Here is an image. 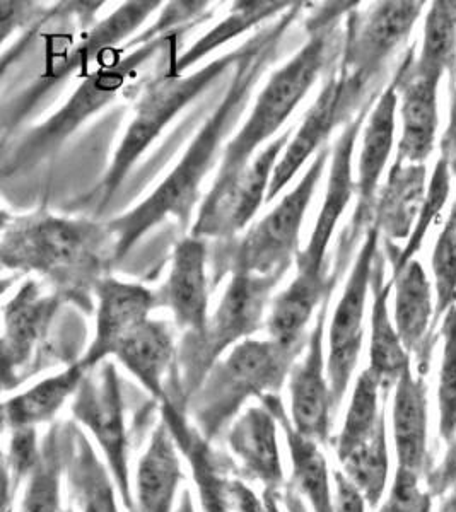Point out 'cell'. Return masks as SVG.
<instances>
[{"mask_svg": "<svg viewBox=\"0 0 456 512\" xmlns=\"http://www.w3.org/2000/svg\"><path fill=\"white\" fill-rule=\"evenodd\" d=\"M304 7V2H293L281 18L248 38L250 48L234 67L223 99L188 144L170 175L141 204L106 222L115 243V263L122 262L147 233L168 217H175L183 229L190 226L193 209L202 200V183L216 168L219 159L223 161L224 149L228 146L226 139L240 122L258 81L277 59L282 40L303 14Z\"/></svg>", "mask_w": 456, "mask_h": 512, "instance_id": "1", "label": "cell"}, {"mask_svg": "<svg viewBox=\"0 0 456 512\" xmlns=\"http://www.w3.org/2000/svg\"><path fill=\"white\" fill-rule=\"evenodd\" d=\"M357 4L330 2L318 7L308 19V40L286 64L270 74L258 94L243 127L228 140L211 190L202 198L195 221L211 219L223 207L253 158L284 132L282 127L293 117L323 72L340 59L345 30L340 23Z\"/></svg>", "mask_w": 456, "mask_h": 512, "instance_id": "2", "label": "cell"}, {"mask_svg": "<svg viewBox=\"0 0 456 512\" xmlns=\"http://www.w3.org/2000/svg\"><path fill=\"white\" fill-rule=\"evenodd\" d=\"M0 260L11 272L40 275L65 303L91 313L94 291L115 263V243L106 222L45 209L28 216L4 214Z\"/></svg>", "mask_w": 456, "mask_h": 512, "instance_id": "3", "label": "cell"}, {"mask_svg": "<svg viewBox=\"0 0 456 512\" xmlns=\"http://www.w3.org/2000/svg\"><path fill=\"white\" fill-rule=\"evenodd\" d=\"M376 99H371L356 118L345 125L332 147L327 190L310 239L296 258V277L270 304L267 323L275 337H303L313 316L328 297H332L337 286V275L328 272V246L347 205L356 195L354 151Z\"/></svg>", "mask_w": 456, "mask_h": 512, "instance_id": "4", "label": "cell"}, {"mask_svg": "<svg viewBox=\"0 0 456 512\" xmlns=\"http://www.w3.org/2000/svg\"><path fill=\"white\" fill-rule=\"evenodd\" d=\"M308 345L248 338L216 362L187 410L197 431L212 441L252 398L279 395L294 364Z\"/></svg>", "mask_w": 456, "mask_h": 512, "instance_id": "5", "label": "cell"}, {"mask_svg": "<svg viewBox=\"0 0 456 512\" xmlns=\"http://www.w3.org/2000/svg\"><path fill=\"white\" fill-rule=\"evenodd\" d=\"M330 159L332 147H323L298 185L269 214L253 222L240 238L217 243L212 255V289L234 274L286 275L291 265H296L304 217Z\"/></svg>", "mask_w": 456, "mask_h": 512, "instance_id": "6", "label": "cell"}, {"mask_svg": "<svg viewBox=\"0 0 456 512\" xmlns=\"http://www.w3.org/2000/svg\"><path fill=\"white\" fill-rule=\"evenodd\" d=\"M188 30L190 28L175 31L130 52L117 50L112 64L101 65L100 69L84 77V81L52 117L31 128L19 140L18 146L4 159V175H18L19 171L33 168L43 159L52 156L53 152L59 151L65 140L76 134L84 123L105 110L106 106L112 105L118 94L129 88L130 82L139 76V72L151 60L156 59L164 50H173L178 43V36Z\"/></svg>", "mask_w": 456, "mask_h": 512, "instance_id": "7", "label": "cell"}, {"mask_svg": "<svg viewBox=\"0 0 456 512\" xmlns=\"http://www.w3.org/2000/svg\"><path fill=\"white\" fill-rule=\"evenodd\" d=\"M284 275L234 274L229 277L223 297L212 311L200 333H183L176 355V390L180 407L187 410L188 402L205 376L228 350L253 338L267 321V309L272 304V292Z\"/></svg>", "mask_w": 456, "mask_h": 512, "instance_id": "8", "label": "cell"}, {"mask_svg": "<svg viewBox=\"0 0 456 512\" xmlns=\"http://www.w3.org/2000/svg\"><path fill=\"white\" fill-rule=\"evenodd\" d=\"M250 48V40L241 47L224 53L200 69L183 76L156 77L142 89L135 101L134 115L125 130L117 151L113 154L112 164L106 169L105 178L100 185L98 212L105 210L123 183L130 175L137 161L146 154L147 149L161 137L166 127L182 113L195 99L211 88L212 84L226 76L229 70L240 64Z\"/></svg>", "mask_w": 456, "mask_h": 512, "instance_id": "9", "label": "cell"}, {"mask_svg": "<svg viewBox=\"0 0 456 512\" xmlns=\"http://www.w3.org/2000/svg\"><path fill=\"white\" fill-rule=\"evenodd\" d=\"M383 89V84H369L361 77L354 76L340 64V59L337 60L323 82L315 103L304 113L303 122L294 130L286 151L282 152L265 204L274 202L287 185H291L304 164L328 146L330 135L342 125H349L371 99L383 93Z\"/></svg>", "mask_w": 456, "mask_h": 512, "instance_id": "10", "label": "cell"}, {"mask_svg": "<svg viewBox=\"0 0 456 512\" xmlns=\"http://www.w3.org/2000/svg\"><path fill=\"white\" fill-rule=\"evenodd\" d=\"M381 231L371 222L357 251L356 262L345 284L342 297L335 306L328 328L327 376L334 412H339L349 390L364 342V315L369 291L373 289L376 262L380 256Z\"/></svg>", "mask_w": 456, "mask_h": 512, "instance_id": "11", "label": "cell"}, {"mask_svg": "<svg viewBox=\"0 0 456 512\" xmlns=\"http://www.w3.org/2000/svg\"><path fill=\"white\" fill-rule=\"evenodd\" d=\"M426 2H378L366 12L352 9L345 19L340 64L369 84H383L393 55L404 47Z\"/></svg>", "mask_w": 456, "mask_h": 512, "instance_id": "12", "label": "cell"}, {"mask_svg": "<svg viewBox=\"0 0 456 512\" xmlns=\"http://www.w3.org/2000/svg\"><path fill=\"white\" fill-rule=\"evenodd\" d=\"M397 111L398 79L393 76L390 84L376 99L375 106L364 123L357 161L356 209L352 214L351 224L340 239L339 260L342 265L351 258L357 239L361 234H366L373 222L378 188L395 144Z\"/></svg>", "mask_w": 456, "mask_h": 512, "instance_id": "13", "label": "cell"}, {"mask_svg": "<svg viewBox=\"0 0 456 512\" xmlns=\"http://www.w3.org/2000/svg\"><path fill=\"white\" fill-rule=\"evenodd\" d=\"M72 414L79 424L93 434L110 465L113 482L122 494L125 506L134 511L122 393L117 369L112 362L101 364L98 381H94L89 373L86 374L81 388L77 390L76 400L72 403Z\"/></svg>", "mask_w": 456, "mask_h": 512, "instance_id": "14", "label": "cell"}, {"mask_svg": "<svg viewBox=\"0 0 456 512\" xmlns=\"http://www.w3.org/2000/svg\"><path fill=\"white\" fill-rule=\"evenodd\" d=\"M330 299L332 297L318 309L303 357H299L289 374L291 424L301 436L318 444L328 443L335 417L325 361V328Z\"/></svg>", "mask_w": 456, "mask_h": 512, "instance_id": "15", "label": "cell"}, {"mask_svg": "<svg viewBox=\"0 0 456 512\" xmlns=\"http://www.w3.org/2000/svg\"><path fill=\"white\" fill-rule=\"evenodd\" d=\"M161 6V2H125L108 18L93 24L89 30L82 33L84 36L74 50L53 69H48L45 76L41 77V81L24 94L12 113L14 120H21L24 113L36 105L38 99L43 98L55 86L62 84L77 70L84 69V65L91 64L93 60L103 59L108 53L118 50V45L127 40L134 31L139 30L147 18Z\"/></svg>", "mask_w": 456, "mask_h": 512, "instance_id": "16", "label": "cell"}, {"mask_svg": "<svg viewBox=\"0 0 456 512\" xmlns=\"http://www.w3.org/2000/svg\"><path fill=\"white\" fill-rule=\"evenodd\" d=\"M96 332L86 354L79 362L86 371L113 357L118 344L137 326L151 318L159 306L158 291H151L142 284L118 280L106 275L96 291Z\"/></svg>", "mask_w": 456, "mask_h": 512, "instance_id": "17", "label": "cell"}, {"mask_svg": "<svg viewBox=\"0 0 456 512\" xmlns=\"http://www.w3.org/2000/svg\"><path fill=\"white\" fill-rule=\"evenodd\" d=\"M294 130L296 128H286L279 137H275L270 144L258 152L238 183L234 185L233 192L224 202L223 207L207 221L192 222L190 227L192 236L204 241L214 239L217 243H221V241L238 238L240 233L250 226L253 217L257 216L258 209L267 202V193L272 183L275 166L279 163L282 152L286 151Z\"/></svg>", "mask_w": 456, "mask_h": 512, "instance_id": "18", "label": "cell"}, {"mask_svg": "<svg viewBox=\"0 0 456 512\" xmlns=\"http://www.w3.org/2000/svg\"><path fill=\"white\" fill-rule=\"evenodd\" d=\"M64 303L59 292L45 291L36 279L23 282L18 292L6 301L2 309V361L6 383L30 364Z\"/></svg>", "mask_w": 456, "mask_h": 512, "instance_id": "19", "label": "cell"}, {"mask_svg": "<svg viewBox=\"0 0 456 512\" xmlns=\"http://www.w3.org/2000/svg\"><path fill=\"white\" fill-rule=\"evenodd\" d=\"M414 52L409 50L395 76L398 79V110L402 135L395 163L424 164L433 154L439 128L438 93L441 77L412 70Z\"/></svg>", "mask_w": 456, "mask_h": 512, "instance_id": "20", "label": "cell"}, {"mask_svg": "<svg viewBox=\"0 0 456 512\" xmlns=\"http://www.w3.org/2000/svg\"><path fill=\"white\" fill-rule=\"evenodd\" d=\"M207 262V241L188 234L175 246L170 274L158 291L159 306L170 309L183 333L202 332L211 316Z\"/></svg>", "mask_w": 456, "mask_h": 512, "instance_id": "21", "label": "cell"}, {"mask_svg": "<svg viewBox=\"0 0 456 512\" xmlns=\"http://www.w3.org/2000/svg\"><path fill=\"white\" fill-rule=\"evenodd\" d=\"M392 280L395 289L393 323L407 352L416 355L417 374L426 376L434 345L438 342L433 333L436 308L433 284L417 260H412L400 274L393 275Z\"/></svg>", "mask_w": 456, "mask_h": 512, "instance_id": "22", "label": "cell"}, {"mask_svg": "<svg viewBox=\"0 0 456 512\" xmlns=\"http://www.w3.org/2000/svg\"><path fill=\"white\" fill-rule=\"evenodd\" d=\"M277 419L267 405L250 407L229 427L228 444L240 461L243 475L260 482L265 494H275L284 485V466L277 441Z\"/></svg>", "mask_w": 456, "mask_h": 512, "instance_id": "23", "label": "cell"}, {"mask_svg": "<svg viewBox=\"0 0 456 512\" xmlns=\"http://www.w3.org/2000/svg\"><path fill=\"white\" fill-rule=\"evenodd\" d=\"M426 376L412 373L409 367L395 384L393 396V441L398 468L426 478L434 468V458L427 444Z\"/></svg>", "mask_w": 456, "mask_h": 512, "instance_id": "24", "label": "cell"}, {"mask_svg": "<svg viewBox=\"0 0 456 512\" xmlns=\"http://www.w3.org/2000/svg\"><path fill=\"white\" fill-rule=\"evenodd\" d=\"M176 355L178 344L170 323L149 318L123 338L113 357L163 403L170 395L166 379L175 374Z\"/></svg>", "mask_w": 456, "mask_h": 512, "instance_id": "25", "label": "cell"}, {"mask_svg": "<svg viewBox=\"0 0 456 512\" xmlns=\"http://www.w3.org/2000/svg\"><path fill=\"white\" fill-rule=\"evenodd\" d=\"M178 444L168 424L161 420L151 443L137 466L135 502L137 512H173L183 473Z\"/></svg>", "mask_w": 456, "mask_h": 512, "instance_id": "26", "label": "cell"}, {"mask_svg": "<svg viewBox=\"0 0 456 512\" xmlns=\"http://www.w3.org/2000/svg\"><path fill=\"white\" fill-rule=\"evenodd\" d=\"M426 164L393 163L376 198L373 222L386 243L409 239L427 193Z\"/></svg>", "mask_w": 456, "mask_h": 512, "instance_id": "27", "label": "cell"}, {"mask_svg": "<svg viewBox=\"0 0 456 512\" xmlns=\"http://www.w3.org/2000/svg\"><path fill=\"white\" fill-rule=\"evenodd\" d=\"M373 308H371V342H369V369L380 379L383 393L388 395L393 386L409 369L412 355L407 352L397 326L390 318L388 299L393 291V280L385 282V255L378 256L373 277Z\"/></svg>", "mask_w": 456, "mask_h": 512, "instance_id": "28", "label": "cell"}, {"mask_svg": "<svg viewBox=\"0 0 456 512\" xmlns=\"http://www.w3.org/2000/svg\"><path fill=\"white\" fill-rule=\"evenodd\" d=\"M163 420L175 436L176 444L192 466L204 512H233L228 497V478H224L211 446L195 425L188 424L182 408L171 400L163 402Z\"/></svg>", "mask_w": 456, "mask_h": 512, "instance_id": "29", "label": "cell"}, {"mask_svg": "<svg viewBox=\"0 0 456 512\" xmlns=\"http://www.w3.org/2000/svg\"><path fill=\"white\" fill-rule=\"evenodd\" d=\"M260 402L267 405L275 415L287 437V446L291 453L293 465V483L296 494L304 497L313 512H335L334 497L330 489L328 465L323 456L320 444L301 436L294 429L291 420L287 419L286 408L282 405L281 396H265Z\"/></svg>", "mask_w": 456, "mask_h": 512, "instance_id": "30", "label": "cell"}, {"mask_svg": "<svg viewBox=\"0 0 456 512\" xmlns=\"http://www.w3.org/2000/svg\"><path fill=\"white\" fill-rule=\"evenodd\" d=\"M293 2H234L229 9L228 16L207 31L200 40L195 41L192 47L185 50L182 55H176L170 64L166 65L164 72L168 76H183L193 65L199 64L202 60L216 52L217 48L228 45L229 41L236 40L238 36L250 33L258 28L260 24L272 23L281 18L284 12L289 11Z\"/></svg>", "mask_w": 456, "mask_h": 512, "instance_id": "31", "label": "cell"}, {"mask_svg": "<svg viewBox=\"0 0 456 512\" xmlns=\"http://www.w3.org/2000/svg\"><path fill=\"white\" fill-rule=\"evenodd\" d=\"M65 472L71 494L82 512H118L115 485L84 434L65 429Z\"/></svg>", "mask_w": 456, "mask_h": 512, "instance_id": "32", "label": "cell"}, {"mask_svg": "<svg viewBox=\"0 0 456 512\" xmlns=\"http://www.w3.org/2000/svg\"><path fill=\"white\" fill-rule=\"evenodd\" d=\"M89 371L77 361L55 376L41 379L30 390L7 398L4 403V422L11 431L45 424L59 414L65 402L76 395Z\"/></svg>", "mask_w": 456, "mask_h": 512, "instance_id": "33", "label": "cell"}, {"mask_svg": "<svg viewBox=\"0 0 456 512\" xmlns=\"http://www.w3.org/2000/svg\"><path fill=\"white\" fill-rule=\"evenodd\" d=\"M412 70L424 76L450 77L456 89V0H436L427 12L421 53Z\"/></svg>", "mask_w": 456, "mask_h": 512, "instance_id": "34", "label": "cell"}, {"mask_svg": "<svg viewBox=\"0 0 456 512\" xmlns=\"http://www.w3.org/2000/svg\"><path fill=\"white\" fill-rule=\"evenodd\" d=\"M381 395L388 398V395L383 393L380 379L366 367L357 378L351 403L345 414L344 427L335 441V451L340 463L349 458L357 448L368 443L378 429L381 419L386 417L385 403H380Z\"/></svg>", "mask_w": 456, "mask_h": 512, "instance_id": "35", "label": "cell"}, {"mask_svg": "<svg viewBox=\"0 0 456 512\" xmlns=\"http://www.w3.org/2000/svg\"><path fill=\"white\" fill-rule=\"evenodd\" d=\"M65 470V431L52 427L35 472L28 478L21 512H62L60 509V478Z\"/></svg>", "mask_w": 456, "mask_h": 512, "instance_id": "36", "label": "cell"}, {"mask_svg": "<svg viewBox=\"0 0 456 512\" xmlns=\"http://www.w3.org/2000/svg\"><path fill=\"white\" fill-rule=\"evenodd\" d=\"M450 192V169H448L445 159L439 156L436 168H434L431 180H429V185H427L426 198H424V204H422L421 212L417 217L416 226L412 229V234L407 239L404 248H398L393 243H386L385 256L392 263V277L400 274L412 260H416L417 253L424 245L427 231L445 209Z\"/></svg>", "mask_w": 456, "mask_h": 512, "instance_id": "37", "label": "cell"}, {"mask_svg": "<svg viewBox=\"0 0 456 512\" xmlns=\"http://www.w3.org/2000/svg\"><path fill=\"white\" fill-rule=\"evenodd\" d=\"M345 477L356 485L369 506L380 504L385 494L390 458L386 443V417L381 419L378 429L368 443L357 448L354 453L342 461Z\"/></svg>", "mask_w": 456, "mask_h": 512, "instance_id": "38", "label": "cell"}, {"mask_svg": "<svg viewBox=\"0 0 456 512\" xmlns=\"http://www.w3.org/2000/svg\"><path fill=\"white\" fill-rule=\"evenodd\" d=\"M431 267L434 275V308L433 333L439 338L438 328L446 313L456 306V205L451 207L443 231L439 233L434 245Z\"/></svg>", "mask_w": 456, "mask_h": 512, "instance_id": "39", "label": "cell"}, {"mask_svg": "<svg viewBox=\"0 0 456 512\" xmlns=\"http://www.w3.org/2000/svg\"><path fill=\"white\" fill-rule=\"evenodd\" d=\"M443 361L439 369V436L450 444L456 437V306L441 321Z\"/></svg>", "mask_w": 456, "mask_h": 512, "instance_id": "40", "label": "cell"}, {"mask_svg": "<svg viewBox=\"0 0 456 512\" xmlns=\"http://www.w3.org/2000/svg\"><path fill=\"white\" fill-rule=\"evenodd\" d=\"M40 456L36 427H23L12 431L6 458V504L11 501V492L18 490L19 483L35 472Z\"/></svg>", "mask_w": 456, "mask_h": 512, "instance_id": "41", "label": "cell"}, {"mask_svg": "<svg viewBox=\"0 0 456 512\" xmlns=\"http://www.w3.org/2000/svg\"><path fill=\"white\" fill-rule=\"evenodd\" d=\"M419 482L416 473L397 468L388 499L378 512H433V497Z\"/></svg>", "mask_w": 456, "mask_h": 512, "instance_id": "42", "label": "cell"}, {"mask_svg": "<svg viewBox=\"0 0 456 512\" xmlns=\"http://www.w3.org/2000/svg\"><path fill=\"white\" fill-rule=\"evenodd\" d=\"M55 9H45L33 2H0V40L6 43L14 31L47 21Z\"/></svg>", "mask_w": 456, "mask_h": 512, "instance_id": "43", "label": "cell"}, {"mask_svg": "<svg viewBox=\"0 0 456 512\" xmlns=\"http://www.w3.org/2000/svg\"><path fill=\"white\" fill-rule=\"evenodd\" d=\"M426 483V490L433 499L445 497L448 492L456 489V437L448 444L443 461L427 475Z\"/></svg>", "mask_w": 456, "mask_h": 512, "instance_id": "44", "label": "cell"}, {"mask_svg": "<svg viewBox=\"0 0 456 512\" xmlns=\"http://www.w3.org/2000/svg\"><path fill=\"white\" fill-rule=\"evenodd\" d=\"M335 512H366V499L356 485L345 477L344 472L335 470Z\"/></svg>", "mask_w": 456, "mask_h": 512, "instance_id": "45", "label": "cell"}, {"mask_svg": "<svg viewBox=\"0 0 456 512\" xmlns=\"http://www.w3.org/2000/svg\"><path fill=\"white\" fill-rule=\"evenodd\" d=\"M441 158L445 159L450 169L451 178L456 181V115L450 113V123L441 140ZM456 205V202L455 204Z\"/></svg>", "mask_w": 456, "mask_h": 512, "instance_id": "46", "label": "cell"}, {"mask_svg": "<svg viewBox=\"0 0 456 512\" xmlns=\"http://www.w3.org/2000/svg\"><path fill=\"white\" fill-rule=\"evenodd\" d=\"M438 512H456V489L445 495V499L439 504Z\"/></svg>", "mask_w": 456, "mask_h": 512, "instance_id": "47", "label": "cell"}, {"mask_svg": "<svg viewBox=\"0 0 456 512\" xmlns=\"http://www.w3.org/2000/svg\"><path fill=\"white\" fill-rule=\"evenodd\" d=\"M176 512H195V509H193L192 494H190V490H183L182 499H180V506H178V511Z\"/></svg>", "mask_w": 456, "mask_h": 512, "instance_id": "48", "label": "cell"}, {"mask_svg": "<svg viewBox=\"0 0 456 512\" xmlns=\"http://www.w3.org/2000/svg\"><path fill=\"white\" fill-rule=\"evenodd\" d=\"M451 105H450V113L451 115H456V89H451Z\"/></svg>", "mask_w": 456, "mask_h": 512, "instance_id": "49", "label": "cell"}, {"mask_svg": "<svg viewBox=\"0 0 456 512\" xmlns=\"http://www.w3.org/2000/svg\"><path fill=\"white\" fill-rule=\"evenodd\" d=\"M62 512H74V507H67V509H64Z\"/></svg>", "mask_w": 456, "mask_h": 512, "instance_id": "50", "label": "cell"}, {"mask_svg": "<svg viewBox=\"0 0 456 512\" xmlns=\"http://www.w3.org/2000/svg\"><path fill=\"white\" fill-rule=\"evenodd\" d=\"M4 512H12L11 509H9V506H4Z\"/></svg>", "mask_w": 456, "mask_h": 512, "instance_id": "51", "label": "cell"}]
</instances>
